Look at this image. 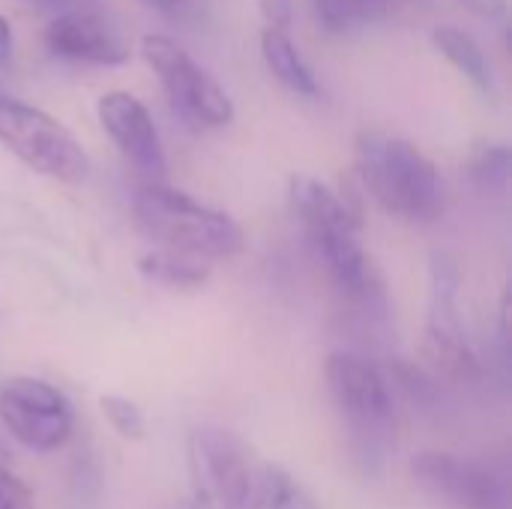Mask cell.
Wrapping results in <instances>:
<instances>
[{
	"instance_id": "24",
	"label": "cell",
	"mask_w": 512,
	"mask_h": 509,
	"mask_svg": "<svg viewBox=\"0 0 512 509\" xmlns=\"http://www.w3.org/2000/svg\"><path fill=\"white\" fill-rule=\"evenodd\" d=\"M150 3H153V6H159V9H165V12H168V9H177V6H183V3H186V0H150Z\"/></svg>"
},
{
	"instance_id": "11",
	"label": "cell",
	"mask_w": 512,
	"mask_h": 509,
	"mask_svg": "<svg viewBox=\"0 0 512 509\" xmlns=\"http://www.w3.org/2000/svg\"><path fill=\"white\" fill-rule=\"evenodd\" d=\"M96 117L102 132L114 141L129 165H135L147 180L165 177V147L150 108L138 96H132L129 90H108L96 102Z\"/></svg>"
},
{
	"instance_id": "14",
	"label": "cell",
	"mask_w": 512,
	"mask_h": 509,
	"mask_svg": "<svg viewBox=\"0 0 512 509\" xmlns=\"http://www.w3.org/2000/svg\"><path fill=\"white\" fill-rule=\"evenodd\" d=\"M432 45L435 51H441V57L459 69L480 93L492 96L495 93V72H492V63L483 51V45L465 30V27H456V24H438L432 27Z\"/></svg>"
},
{
	"instance_id": "16",
	"label": "cell",
	"mask_w": 512,
	"mask_h": 509,
	"mask_svg": "<svg viewBox=\"0 0 512 509\" xmlns=\"http://www.w3.org/2000/svg\"><path fill=\"white\" fill-rule=\"evenodd\" d=\"M255 509H324L315 495L297 483L282 465L258 462L255 480Z\"/></svg>"
},
{
	"instance_id": "23",
	"label": "cell",
	"mask_w": 512,
	"mask_h": 509,
	"mask_svg": "<svg viewBox=\"0 0 512 509\" xmlns=\"http://www.w3.org/2000/svg\"><path fill=\"white\" fill-rule=\"evenodd\" d=\"M12 24L0 15V66H6L9 63V57H12Z\"/></svg>"
},
{
	"instance_id": "1",
	"label": "cell",
	"mask_w": 512,
	"mask_h": 509,
	"mask_svg": "<svg viewBox=\"0 0 512 509\" xmlns=\"http://www.w3.org/2000/svg\"><path fill=\"white\" fill-rule=\"evenodd\" d=\"M291 210L303 225L309 249L324 264L333 285L357 303L372 300L381 291L378 270L360 243L363 216L333 186L309 174H294L288 183Z\"/></svg>"
},
{
	"instance_id": "5",
	"label": "cell",
	"mask_w": 512,
	"mask_h": 509,
	"mask_svg": "<svg viewBox=\"0 0 512 509\" xmlns=\"http://www.w3.org/2000/svg\"><path fill=\"white\" fill-rule=\"evenodd\" d=\"M0 147L30 171L57 180L81 183L90 159L78 138L48 111L0 90Z\"/></svg>"
},
{
	"instance_id": "2",
	"label": "cell",
	"mask_w": 512,
	"mask_h": 509,
	"mask_svg": "<svg viewBox=\"0 0 512 509\" xmlns=\"http://www.w3.org/2000/svg\"><path fill=\"white\" fill-rule=\"evenodd\" d=\"M354 168L363 192L384 213L405 222H432L441 216V174L411 138L387 129H360L354 138Z\"/></svg>"
},
{
	"instance_id": "21",
	"label": "cell",
	"mask_w": 512,
	"mask_h": 509,
	"mask_svg": "<svg viewBox=\"0 0 512 509\" xmlns=\"http://www.w3.org/2000/svg\"><path fill=\"white\" fill-rule=\"evenodd\" d=\"M258 9L267 27L288 30L294 24V0H258Z\"/></svg>"
},
{
	"instance_id": "25",
	"label": "cell",
	"mask_w": 512,
	"mask_h": 509,
	"mask_svg": "<svg viewBox=\"0 0 512 509\" xmlns=\"http://www.w3.org/2000/svg\"><path fill=\"white\" fill-rule=\"evenodd\" d=\"M33 3H39V6H57V3H66V0H33Z\"/></svg>"
},
{
	"instance_id": "15",
	"label": "cell",
	"mask_w": 512,
	"mask_h": 509,
	"mask_svg": "<svg viewBox=\"0 0 512 509\" xmlns=\"http://www.w3.org/2000/svg\"><path fill=\"white\" fill-rule=\"evenodd\" d=\"M138 273L162 288H174V291H198L210 282L213 270L207 264H201L192 255L174 252V249H150L138 258Z\"/></svg>"
},
{
	"instance_id": "8",
	"label": "cell",
	"mask_w": 512,
	"mask_h": 509,
	"mask_svg": "<svg viewBox=\"0 0 512 509\" xmlns=\"http://www.w3.org/2000/svg\"><path fill=\"white\" fill-rule=\"evenodd\" d=\"M456 294H459L456 267L444 255H435V261H432V306H429L420 357H423V372L435 384L474 387L483 381V363L465 339Z\"/></svg>"
},
{
	"instance_id": "4",
	"label": "cell",
	"mask_w": 512,
	"mask_h": 509,
	"mask_svg": "<svg viewBox=\"0 0 512 509\" xmlns=\"http://www.w3.org/2000/svg\"><path fill=\"white\" fill-rule=\"evenodd\" d=\"M324 381L336 411L348 423L360 471H384L393 438V393L384 372L363 354L333 351L324 360Z\"/></svg>"
},
{
	"instance_id": "7",
	"label": "cell",
	"mask_w": 512,
	"mask_h": 509,
	"mask_svg": "<svg viewBox=\"0 0 512 509\" xmlns=\"http://www.w3.org/2000/svg\"><path fill=\"white\" fill-rule=\"evenodd\" d=\"M141 57L159 78L171 108L195 129H222L234 123V102L225 87L171 36H141Z\"/></svg>"
},
{
	"instance_id": "3",
	"label": "cell",
	"mask_w": 512,
	"mask_h": 509,
	"mask_svg": "<svg viewBox=\"0 0 512 509\" xmlns=\"http://www.w3.org/2000/svg\"><path fill=\"white\" fill-rule=\"evenodd\" d=\"M135 228L156 246L192 258H234L246 249V234L234 216L201 204L183 189L147 180L132 198Z\"/></svg>"
},
{
	"instance_id": "12",
	"label": "cell",
	"mask_w": 512,
	"mask_h": 509,
	"mask_svg": "<svg viewBox=\"0 0 512 509\" xmlns=\"http://www.w3.org/2000/svg\"><path fill=\"white\" fill-rule=\"evenodd\" d=\"M45 48L60 60L90 66H120L129 60V48L117 36V30L102 15L84 6L63 9L48 21Z\"/></svg>"
},
{
	"instance_id": "26",
	"label": "cell",
	"mask_w": 512,
	"mask_h": 509,
	"mask_svg": "<svg viewBox=\"0 0 512 509\" xmlns=\"http://www.w3.org/2000/svg\"><path fill=\"white\" fill-rule=\"evenodd\" d=\"M369 3H378V6H384V3H387V0H369Z\"/></svg>"
},
{
	"instance_id": "18",
	"label": "cell",
	"mask_w": 512,
	"mask_h": 509,
	"mask_svg": "<svg viewBox=\"0 0 512 509\" xmlns=\"http://www.w3.org/2000/svg\"><path fill=\"white\" fill-rule=\"evenodd\" d=\"M378 9L381 6L369 0H315V15L330 33H345L357 24H366Z\"/></svg>"
},
{
	"instance_id": "9",
	"label": "cell",
	"mask_w": 512,
	"mask_h": 509,
	"mask_svg": "<svg viewBox=\"0 0 512 509\" xmlns=\"http://www.w3.org/2000/svg\"><path fill=\"white\" fill-rule=\"evenodd\" d=\"M0 423L30 453H54L72 438L69 399L48 381L15 375L0 384Z\"/></svg>"
},
{
	"instance_id": "27",
	"label": "cell",
	"mask_w": 512,
	"mask_h": 509,
	"mask_svg": "<svg viewBox=\"0 0 512 509\" xmlns=\"http://www.w3.org/2000/svg\"><path fill=\"white\" fill-rule=\"evenodd\" d=\"M189 509H192V507H189Z\"/></svg>"
},
{
	"instance_id": "20",
	"label": "cell",
	"mask_w": 512,
	"mask_h": 509,
	"mask_svg": "<svg viewBox=\"0 0 512 509\" xmlns=\"http://www.w3.org/2000/svg\"><path fill=\"white\" fill-rule=\"evenodd\" d=\"M0 509H36L30 486L15 477V471L6 465L3 450H0Z\"/></svg>"
},
{
	"instance_id": "22",
	"label": "cell",
	"mask_w": 512,
	"mask_h": 509,
	"mask_svg": "<svg viewBox=\"0 0 512 509\" xmlns=\"http://www.w3.org/2000/svg\"><path fill=\"white\" fill-rule=\"evenodd\" d=\"M456 3L483 21H501L507 15V0H456Z\"/></svg>"
},
{
	"instance_id": "13",
	"label": "cell",
	"mask_w": 512,
	"mask_h": 509,
	"mask_svg": "<svg viewBox=\"0 0 512 509\" xmlns=\"http://www.w3.org/2000/svg\"><path fill=\"white\" fill-rule=\"evenodd\" d=\"M261 57H264L270 75L282 87H288L291 93L306 96V99L321 96V84H318L312 66L306 63V57L300 54V48L294 45V39L288 36V30L264 27V33H261Z\"/></svg>"
},
{
	"instance_id": "19",
	"label": "cell",
	"mask_w": 512,
	"mask_h": 509,
	"mask_svg": "<svg viewBox=\"0 0 512 509\" xmlns=\"http://www.w3.org/2000/svg\"><path fill=\"white\" fill-rule=\"evenodd\" d=\"M99 411H102V417L108 420V426H111L123 441H129V444H141V441L147 438L144 414H141V408H138L132 399L108 393V396H102V399H99Z\"/></svg>"
},
{
	"instance_id": "17",
	"label": "cell",
	"mask_w": 512,
	"mask_h": 509,
	"mask_svg": "<svg viewBox=\"0 0 512 509\" xmlns=\"http://www.w3.org/2000/svg\"><path fill=\"white\" fill-rule=\"evenodd\" d=\"M468 180L480 189V192H504L510 183L512 171V153L504 144H480L468 165Z\"/></svg>"
},
{
	"instance_id": "6",
	"label": "cell",
	"mask_w": 512,
	"mask_h": 509,
	"mask_svg": "<svg viewBox=\"0 0 512 509\" xmlns=\"http://www.w3.org/2000/svg\"><path fill=\"white\" fill-rule=\"evenodd\" d=\"M255 480L258 462L237 432L213 423L192 429V509H255Z\"/></svg>"
},
{
	"instance_id": "10",
	"label": "cell",
	"mask_w": 512,
	"mask_h": 509,
	"mask_svg": "<svg viewBox=\"0 0 512 509\" xmlns=\"http://www.w3.org/2000/svg\"><path fill=\"white\" fill-rule=\"evenodd\" d=\"M411 474L423 492L450 509H510L507 486L495 471L453 456V453H417L411 459Z\"/></svg>"
}]
</instances>
